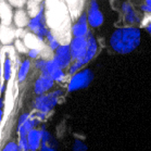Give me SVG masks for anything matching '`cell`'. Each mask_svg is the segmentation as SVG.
Wrapping results in <instances>:
<instances>
[{
    "instance_id": "6da1fadb",
    "label": "cell",
    "mask_w": 151,
    "mask_h": 151,
    "mask_svg": "<svg viewBox=\"0 0 151 151\" xmlns=\"http://www.w3.org/2000/svg\"><path fill=\"white\" fill-rule=\"evenodd\" d=\"M45 15L47 26L50 28V32L60 39L64 38L68 34H71V15H70L68 6L65 2L60 1H47L45 2Z\"/></svg>"
},
{
    "instance_id": "7a4b0ae2",
    "label": "cell",
    "mask_w": 151,
    "mask_h": 151,
    "mask_svg": "<svg viewBox=\"0 0 151 151\" xmlns=\"http://www.w3.org/2000/svg\"><path fill=\"white\" fill-rule=\"evenodd\" d=\"M141 32L137 26H121L112 33L110 46L112 50L120 55L131 53L140 44Z\"/></svg>"
},
{
    "instance_id": "3957f363",
    "label": "cell",
    "mask_w": 151,
    "mask_h": 151,
    "mask_svg": "<svg viewBox=\"0 0 151 151\" xmlns=\"http://www.w3.org/2000/svg\"><path fill=\"white\" fill-rule=\"evenodd\" d=\"M62 95H63V91L61 89H58V90H55V91H51V93L38 96L34 100L33 106L36 109V111L47 114L58 104L59 98Z\"/></svg>"
},
{
    "instance_id": "277c9868",
    "label": "cell",
    "mask_w": 151,
    "mask_h": 151,
    "mask_svg": "<svg viewBox=\"0 0 151 151\" xmlns=\"http://www.w3.org/2000/svg\"><path fill=\"white\" fill-rule=\"evenodd\" d=\"M27 28L29 29L32 34L37 36L39 39L44 40L47 37V34L49 33L48 26L46 23V15H45V7L40 10V12L34 17H29Z\"/></svg>"
},
{
    "instance_id": "5b68a950",
    "label": "cell",
    "mask_w": 151,
    "mask_h": 151,
    "mask_svg": "<svg viewBox=\"0 0 151 151\" xmlns=\"http://www.w3.org/2000/svg\"><path fill=\"white\" fill-rule=\"evenodd\" d=\"M93 79V73L90 69L81 70L78 73L73 75L68 84V90L69 91H76V90L86 88L90 85V83Z\"/></svg>"
},
{
    "instance_id": "8992f818",
    "label": "cell",
    "mask_w": 151,
    "mask_h": 151,
    "mask_svg": "<svg viewBox=\"0 0 151 151\" xmlns=\"http://www.w3.org/2000/svg\"><path fill=\"white\" fill-rule=\"evenodd\" d=\"M121 12L123 15V21L126 25L124 26H136L141 24V17L137 11L135 10L134 6L129 2H122L121 4Z\"/></svg>"
},
{
    "instance_id": "52a82bcc",
    "label": "cell",
    "mask_w": 151,
    "mask_h": 151,
    "mask_svg": "<svg viewBox=\"0 0 151 151\" xmlns=\"http://www.w3.org/2000/svg\"><path fill=\"white\" fill-rule=\"evenodd\" d=\"M52 59L55 60L60 69L64 70L66 68H69L71 65V63L73 62L69 44H62L55 51V55Z\"/></svg>"
},
{
    "instance_id": "ba28073f",
    "label": "cell",
    "mask_w": 151,
    "mask_h": 151,
    "mask_svg": "<svg viewBox=\"0 0 151 151\" xmlns=\"http://www.w3.org/2000/svg\"><path fill=\"white\" fill-rule=\"evenodd\" d=\"M88 28V17H87V12H83L79 15L76 21H74L71 28V34L73 38L74 37H86L87 34L89 33Z\"/></svg>"
},
{
    "instance_id": "9c48e42d",
    "label": "cell",
    "mask_w": 151,
    "mask_h": 151,
    "mask_svg": "<svg viewBox=\"0 0 151 151\" xmlns=\"http://www.w3.org/2000/svg\"><path fill=\"white\" fill-rule=\"evenodd\" d=\"M87 17H88V25L90 27L97 28L101 26L103 23V14L100 11L99 4L97 1L93 0L89 2L88 7V12H87Z\"/></svg>"
},
{
    "instance_id": "30bf717a",
    "label": "cell",
    "mask_w": 151,
    "mask_h": 151,
    "mask_svg": "<svg viewBox=\"0 0 151 151\" xmlns=\"http://www.w3.org/2000/svg\"><path fill=\"white\" fill-rule=\"evenodd\" d=\"M69 45L73 61H79L85 55L86 48H87V38L74 37L71 39Z\"/></svg>"
},
{
    "instance_id": "8fae6325",
    "label": "cell",
    "mask_w": 151,
    "mask_h": 151,
    "mask_svg": "<svg viewBox=\"0 0 151 151\" xmlns=\"http://www.w3.org/2000/svg\"><path fill=\"white\" fill-rule=\"evenodd\" d=\"M86 38H87V48H86L84 57L79 60V62L82 63L83 65H85V64H87V63H89V62L95 58V55H97L98 49H99L98 41H97V39L95 38V36L93 35L91 32H89V33L87 34Z\"/></svg>"
},
{
    "instance_id": "7c38bea8",
    "label": "cell",
    "mask_w": 151,
    "mask_h": 151,
    "mask_svg": "<svg viewBox=\"0 0 151 151\" xmlns=\"http://www.w3.org/2000/svg\"><path fill=\"white\" fill-rule=\"evenodd\" d=\"M53 85H55V81L51 77L40 74L39 77L36 79V82L34 83V93L38 96L45 95L51 89Z\"/></svg>"
},
{
    "instance_id": "4fadbf2b",
    "label": "cell",
    "mask_w": 151,
    "mask_h": 151,
    "mask_svg": "<svg viewBox=\"0 0 151 151\" xmlns=\"http://www.w3.org/2000/svg\"><path fill=\"white\" fill-rule=\"evenodd\" d=\"M28 149L29 151H37L41 147V129L35 128L27 135Z\"/></svg>"
},
{
    "instance_id": "5bb4252c",
    "label": "cell",
    "mask_w": 151,
    "mask_h": 151,
    "mask_svg": "<svg viewBox=\"0 0 151 151\" xmlns=\"http://www.w3.org/2000/svg\"><path fill=\"white\" fill-rule=\"evenodd\" d=\"M12 10H11V6L9 4H6L4 1L0 2V20H1V24L9 26L12 21Z\"/></svg>"
},
{
    "instance_id": "9a60e30c",
    "label": "cell",
    "mask_w": 151,
    "mask_h": 151,
    "mask_svg": "<svg viewBox=\"0 0 151 151\" xmlns=\"http://www.w3.org/2000/svg\"><path fill=\"white\" fill-rule=\"evenodd\" d=\"M38 124H39V121L34 119V117H29V120L27 122H25L23 125L17 127V133L20 135V137H27L29 132L35 129Z\"/></svg>"
},
{
    "instance_id": "2e32d148",
    "label": "cell",
    "mask_w": 151,
    "mask_h": 151,
    "mask_svg": "<svg viewBox=\"0 0 151 151\" xmlns=\"http://www.w3.org/2000/svg\"><path fill=\"white\" fill-rule=\"evenodd\" d=\"M15 38V32L7 25H0V41L4 45H9Z\"/></svg>"
},
{
    "instance_id": "e0dca14e",
    "label": "cell",
    "mask_w": 151,
    "mask_h": 151,
    "mask_svg": "<svg viewBox=\"0 0 151 151\" xmlns=\"http://www.w3.org/2000/svg\"><path fill=\"white\" fill-rule=\"evenodd\" d=\"M13 21L19 28H23L24 26H27L28 21H29L27 12L24 11L23 9L17 10L13 13Z\"/></svg>"
},
{
    "instance_id": "ac0fdd59",
    "label": "cell",
    "mask_w": 151,
    "mask_h": 151,
    "mask_svg": "<svg viewBox=\"0 0 151 151\" xmlns=\"http://www.w3.org/2000/svg\"><path fill=\"white\" fill-rule=\"evenodd\" d=\"M29 70H31V60L29 59H25L22 61L20 65V69H19V72H17V78L20 83L24 82L26 77H27L28 73H29Z\"/></svg>"
},
{
    "instance_id": "d6986e66",
    "label": "cell",
    "mask_w": 151,
    "mask_h": 151,
    "mask_svg": "<svg viewBox=\"0 0 151 151\" xmlns=\"http://www.w3.org/2000/svg\"><path fill=\"white\" fill-rule=\"evenodd\" d=\"M12 69H13V62L9 55H4V60L2 63V71H4V79L6 82H9L12 77Z\"/></svg>"
},
{
    "instance_id": "ffe728a7",
    "label": "cell",
    "mask_w": 151,
    "mask_h": 151,
    "mask_svg": "<svg viewBox=\"0 0 151 151\" xmlns=\"http://www.w3.org/2000/svg\"><path fill=\"white\" fill-rule=\"evenodd\" d=\"M58 70H60V68H59V65L55 63V60H53V59H49V60H47V62H46L45 68H44V70L40 72V74L51 77V76L53 75L57 71H58Z\"/></svg>"
},
{
    "instance_id": "44dd1931",
    "label": "cell",
    "mask_w": 151,
    "mask_h": 151,
    "mask_svg": "<svg viewBox=\"0 0 151 151\" xmlns=\"http://www.w3.org/2000/svg\"><path fill=\"white\" fill-rule=\"evenodd\" d=\"M46 39H47V42H48V48L50 49L51 51H55V50L61 46L59 39L55 37V35L52 34V32H50V31H49V33L47 34Z\"/></svg>"
},
{
    "instance_id": "7402d4cb",
    "label": "cell",
    "mask_w": 151,
    "mask_h": 151,
    "mask_svg": "<svg viewBox=\"0 0 151 151\" xmlns=\"http://www.w3.org/2000/svg\"><path fill=\"white\" fill-rule=\"evenodd\" d=\"M83 64L79 61H73L71 63V65L69 68V74L70 75H75L76 73H78L81 71V69L83 68Z\"/></svg>"
},
{
    "instance_id": "603a6c76",
    "label": "cell",
    "mask_w": 151,
    "mask_h": 151,
    "mask_svg": "<svg viewBox=\"0 0 151 151\" xmlns=\"http://www.w3.org/2000/svg\"><path fill=\"white\" fill-rule=\"evenodd\" d=\"M140 25L151 35V15L145 14V17H142V20H141Z\"/></svg>"
},
{
    "instance_id": "cb8c5ba5",
    "label": "cell",
    "mask_w": 151,
    "mask_h": 151,
    "mask_svg": "<svg viewBox=\"0 0 151 151\" xmlns=\"http://www.w3.org/2000/svg\"><path fill=\"white\" fill-rule=\"evenodd\" d=\"M14 46H15V48H17V51L21 52V53L27 52V47L25 46L24 41L22 40V39H20V38L15 39V41H14Z\"/></svg>"
},
{
    "instance_id": "d4e9b609",
    "label": "cell",
    "mask_w": 151,
    "mask_h": 151,
    "mask_svg": "<svg viewBox=\"0 0 151 151\" xmlns=\"http://www.w3.org/2000/svg\"><path fill=\"white\" fill-rule=\"evenodd\" d=\"M17 146H19L21 151H29V149H28L27 137H20L19 142H17Z\"/></svg>"
},
{
    "instance_id": "484cf974",
    "label": "cell",
    "mask_w": 151,
    "mask_h": 151,
    "mask_svg": "<svg viewBox=\"0 0 151 151\" xmlns=\"http://www.w3.org/2000/svg\"><path fill=\"white\" fill-rule=\"evenodd\" d=\"M87 150V146H86L82 140L76 139L73 145V151H86Z\"/></svg>"
},
{
    "instance_id": "4316f807",
    "label": "cell",
    "mask_w": 151,
    "mask_h": 151,
    "mask_svg": "<svg viewBox=\"0 0 151 151\" xmlns=\"http://www.w3.org/2000/svg\"><path fill=\"white\" fill-rule=\"evenodd\" d=\"M2 151H21L19 146H17V142H14V141H9L6 144V146L4 147Z\"/></svg>"
},
{
    "instance_id": "83f0119b",
    "label": "cell",
    "mask_w": 151,
    "mask_h": 151,
    "mask_svg": "<svg viewBox=\"0 0 151 151\" xmlns=\"http://www.w3.org/2000/svg\"><path fill=\"white\" fill-rule=\"evenodd\" d=\"M46 62H47V60H46L45 58H38V59H36V60H35V63H34L35 69L41 72V71L44 70V68H45Z\"/></svg>"
},
{
    "instance_id": "f1b7e54d",
    "label": "cell",
    "mask_w": 151,
    "mask_h": 151,
    "mask_svg": "<svg viewBox=\"0 0 151 151\" xmlns=\"http://www.w3.org/2000/svg\"><path fill=\"white\" fill-rule=\"evenodd\" d=\"M41 55V50H39V49H29V50L27 51L28 58L34 59V60L39 58V55Z\"/></svg>"
},
{
    "instance_id": "f546056e",
    "label": "cell",
    "mask_w": 151,
    "mask_h": 151,
    "mask_svg": "<svg viewBox=\"0 0 151 151\" xmlns=\"http://www.w3.org/2000/svg\"><path fill=\"white\" fill-rule=\"evenodd\" d=\"M29 117H31V114L29 113H23L19 117V121H17V127L21 126V125H23L25 122H27L29 120Z\"/></svg>"
},
{
    "instance_id": "4dcf8cb0",
    "label": "cell",
    "mask_w": 151,
    "mask_h": 151,
    "mask_svg": "<svg viewBox=\"0 0 151 151\" xmlns=\"http://www.w3.org/2000/svg\"><path fill=\"white\" fill-rule=\"evenodd\" d=\"M8 4H10V6H12V7L17 8V10H21L22 8L24 7V4H26V2L25 1H14V0H11Z\"/></svg>"
},
{
    "instance_id": "1f68e13d",
    "label": "cell",
    "mask_w": 151,
    "mask_h": 151,
    "mask_svg": "<svg viewBox=\"0 0 151 151\" xmlns=\"http://www.w3.org/2000/svg\"><path fill=\"white\" fill-rule=\"evenodd\" d=\"M140 10L144 12L145 14L151 15V6H147V4H142L140 7Z\"/></svg>"
},
{
    "instance_id": "d6a6232c",
    "label": "cell",
    "mask_w": 151,
    "mask_h": 151,
    "mask_svg": "<svg viewBox=\"0 0 151 151\" xmlns=\"http://www.w3.org/2000/svg\"><path fill=\"white\" fill-rule=\"evenodd\" d=\"M40 151H55V149L51 146H49L48 144H41V147L39 149Z\"/></svg>"
},
{
    "instance_id": "836d02e7",
    "label": "cell",
    "mask_w": 151,
    "mask_h": 151,
    "mask_svg": "<svg viewBox=\"0 0 151 151\" xmlns=\"http://www.w3.org/2000/svg\"><path fill=\"white\" fill-rule=\"evenodd\" d=\"M4 99L0 97V110H4Z\"/></svg>"
},
{
    "instance_id": "e575fe53",
    "label": "cell",
    "mask_w": 151,
    "mask_h": 151,
    "mask_svg": "<svg viewBox=\"0 0 151 151\" xmlns=\"http://www.w3.org/2000/svg\"><path fill=\"white\" fill-rule=\"evenodd\" d=\"M4 85L1 83V79H0V95L4 93Z\"/></svg>"
},
{
    "instance_id": "d590c367",
    "label": "cell",
    "mask_w": 151,
    "mask_h": 151,
    "mask_svg": "<svg viewBox=\"0 0 151 151\" xmlns=\"http://www.w3.org/2000/svg\"><path fill=\"white\" fill-rule=\"evenodd\" d=\"M2 117H4V110H0V123L2 121Z\"/></svg>"
},
{
    "instance_id": "8d00e7d4",
    "label": "cell",
    "mask_w": 151,
    "mask_h": 151,
    "mask_svg": "<svg viewBox=\"0 0 151 151\" xmlns=\"http://www.w3.org/2000/svg\"><path fill=\"white\" fill-rule=\"evenodd\" d=\"M145 4H147V6H151V0H146V1H145Z\"/></svg>"
},
{
    "instance_id": "74e56055",
    "label": "cell",
    "mask_w": 151,
    "mask_h": 151,
    "mask_svg": "<svg viewBox=\"0 0 151 151\" xmlns=\"http://www.w3.org/2000/svg\"><path fill=\"white\" fill-rule=\"evenodd\" d=\"M2 74H4V71H2V66H1V64H0V78H1Z\"/></svg>"
}]
</instances>
